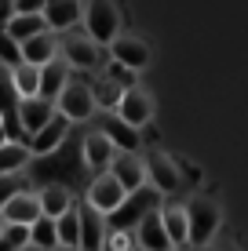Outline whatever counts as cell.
I'll return each mask as SVG.
<instances>
[{
	"label": "cell",
	"instance_id": "cell-6",
	"mask_svg": "<svg viewBox=\"0 0 248 251\" xmlns=\"http://www.w3.org/2000/svg\"><path fill=\"white\" fill-rule=\"evenodd\" d=\"M44 215V204H40V189H19V193L4 197V207H0V219L4 222H22V226H33V222Z\"/></svg>",
	"mask_w": 248,
	"mask_h": 251
},
{
	"label": "cell",
	"instance_id": "cell-32",
	"mask_svg": "<svg viewBox=\"0 0 248 251\" xmlns=\"http://www.w3.org/2000/svg\"><path fill=\"white\" fill-rule=\"evenodd\" d=\"M15 4H19V15H37L48 7V0H15Z\"/></svg>",
	"mask_w": 248,
	"mask_h": 251
},
{
	"label": "cell",
	"instance_id": "cell-9",
	"mask_svg": "<svg viewBox=\"0 0 248 251\" xmlns=\"http://www.w3.org/2000/svg\"><path fill=\"white\" fill-rule=\"evenodd\" d=\"M117 157H121V150H117V142L102 131V127H95L91 135H84V164H88L91 171H110Z\"/></svg>",
	"mask_w": 248,
	"mask_h": 251
},
{
	"label": "cell",
	"instance_id": "cell-30",
	"mask_svg": "<svg viewBox=\"0 0 248 251\" xmlns=\"http://www.w3.org/2000/svg\"><path fill=\"white\" fill-rule=\"evenodd\" d=\"M135 73H139V69L117 62V58H110V66H106V76H113V80H117V84H124V88H132V84H135Z\"/></svg>",
	"mask_w": 248,
	"mask_h": 251
},
{
	"label": "cell",
	"instance_id": "cell-12",
	"mask_svg": "<svg viewBox=\"0 0 248 251\" xmlns=\"http://www.w3.org/2000/svg\"><path fill=\"white\" fill-rule=\"evenodd\" d=\"M117 113H121L128 124L146 127L150 120H153V95H150L146 88H139V84H132V88L124 91V99H121V106H117Z\"/></svg>",
	"mask_w": 248,
	"mask_h": 251
},
{
	"label": "cell",
	"instance_id": "cell-18",
	"mask_svg": "<svg viewBox=\"0 0 248 251\" xmlns=\"http://www.w3.org/2000/svg\"><path fill=\"white\" fill-rule=\"evenodd\" d=\"M37 157L33 153V146L29 142H19V138H7L4 142V150H0V175H19V171L29 168V160Z\"/></svg>",
	"mask_w": 248,
	"mask_h": 251
},
{
	"label": "cell",
	"instance_id": "cell-14",
	"mask_svg": "<svg viewBox=\"0 0 248 251\" xmlns=\"http://www.w3.org/2000/svg\"><path fill=\"white\" fill-rule=\"evenodd\" d=\"M110 171H113V175L124 182V189H128V193H139V189L150 182L146 160H139L135 153H121V157L113 160V168H110Z\"/></svg>",
	"mask_w": 248,
	"mask_h": 251
},
{
	"label": "cell",
	"instance_id": "cell-15",
	"mask_svg": "<svg viewBox=\"0 0 248 251\" xmlns=\"http://www.w3.org/2000/svg\"><path fill=\"white\" fill-rule=\"evenodd\" d=\"M110 58H117V62H124L132 69H146L150 66V48H146V40L124 37V33H121V37L110 44Z\"/></svg>",
	"mask_w": 248,
	"mask_h": 251
},
{
	"label": "cell",
	"instance_id": "cell-27",
	"mask_svg": "<svg viewBox=\"0 0 248 251\" xmlns=\"http://www.w3.org/2000/svg\"><path fill=\"white\" fill-rule=\"evenodd\" d=\"M33 244H40L48 251H62V240H58V219L40 215V219L33 222Z\"/></svg>",
	"mask_w": 248,
	"mask_h": 251
},
{
	"label": "cell",
	"instance_id": "cell-33",
	"mask_svg": "<svg viewBox=\"0 0 248 251\" xmlns=\"http://www.w3.org/2000/svg\"><path fill=\"white\" fill-rule=\"evenodd\" d=\"M204 251H241V248H237L234 240H212V244L204 248Z\"/></svg>",
	"mask_w": 248,
	"mask_h": 251
},
{
	"label": "cell",
	"instance_id": "cell-21",
	"mask_svg": "<svg viewBox=\"0 0 248 251\" xmlns=\"http://www.w3.org/2000/svg\"><path fill=\"white\" fill-rule=\"evenodd\" d=\"M84 237H81V248L84 251H102V248H106V237H110V229H106V222H102V219H106V215H102V211H95V207H84Z\"/></svg>",
	"mask_w": 248,
	"mask_h": 251
},
{
	"label": "cell",
	"instance_id": "cell-24",
	"mask_svg": "<svg viewBox=\"0 0 248 251\" xmlns=\"http://www.w3.org/2000/svg\"><path fill=\"white\" fill-rule=\"evenodd\" d=\"M70 62H66L62 55L55 58V62H48L44 66V84H40V95H48V99H58L62 95V88L70 84Z\"/></svg>",
	"mask_w": 248,
	"mask_h": 251
},
{
	"label": "cell",
	"instance_id": "cell-23",
	"mask_svg": "<svg viewBox=\"0 0 248 251\" xmlns=\"http://www.w3.org/2000/svg\"><path fill=\"white\" fill-rule=\"evenodd\" d=\"M44 29H51V22H48L44 11H37V15H15L11 22H4V33H11L15 40H29V37H37V33H44Z\"/></svg>",
	"mask_w": 248,
	"mask_h": 251
},
{
	"label": "cell",
	"instance_id": "cell-22",
	"mask_svg": "<svg viewBox=\"0 0 248 251\" xmlns=\"http://www.w3.org/2000/svg\"><path fill=\"white\" fill-rule=\"evenodd\" d=\"M40 204H44V215H48V219H62L66 211H73V189L51 182V186L40 189Z\"/></svg>",
	"mask_w": 248,
	"mask_h": 251
},
{
	"label": "cell",
	"instance_id": "cell-17",
	"mask_svg": "<svg viewBox=\"0 0 248 251\" xmlns=\"http://www.w3.org/2000/svg\"><path fill=\"white\" fill-rule=\"evenodd\" d=\"M70 124H73V120L66 117V113H55V120H51V124L44 127V131H37V135L29 138L33 153H37V157H44V153L58 150V146H62V138L70 135Z\"/></svg>",
	"mask_w": 248,
	"mask_h": 251
},
{
	"label": "cell",
	"instance_id": "cell-13",
	"mask_svg": "<svg viewBox=\"0 0 248 251\" xmlns=\"http://www.w3.org/2000/svg\"><path fill=\"white\" fill-rule=\"evenodd\" d=\"M58 55H62V40H58L55 29H44V33H37V37L22 40V58L33 62V66H48V62H55Z\"/></svg>",
	"mask_w": 248,
	"mask_h": 251
},
{
	"label": "cell",
	"instance_id": "cell-20",
	"mask_svg": "<svg viewBox=\"0 0 248 251\" xmlns=\"http://www.w3.org/2000/svg\"><path fill=\"white\" fill-rule=\"evenodd\" d=\"M48 22L55 33H70L77 22H81V0H48L44 7Z\"/></svg>",
	"mask_w": 248,
	"mask_h": 251
},
{
	"label": "cell",
	"instance_id": "cell-19",
	"mask_svg": "<svg viewBox=\"0 0 248 251\" xmlns=\"http://www.w3.org/2000/svg\"><path fill=\"white\" fill-rule=\"evenodd\" d=\"M161 215H165V226H168V233H172L175 248L190 244V207L179 204V201H168L165 207H161Z\"/></svg>",
	"mask_w": 248,
	"mask_h": 251
},
{
	"label": "cell",
	"instance_id": "cell-5",
	"mask_svg": "<svg viewBox=\"0 0 248 251\" xmlns=\"http://www.w3.org/2000/svg\"><path fill=\"white\" fill-rule=\"evenodd\" d=\"M58 113V102L55 99H48V95H29V99H19V124H22V131L26 135H37V131H44V127L55 120Z\"/></svg>",
	"mask_w": 248,
	"mask_h": 251
},
{
	"label": "cell",
	"instance_id": "cell-7",
	"mask_svg": "<svg viewBox=\"0 0 248 251\" xmlns=\"http://www.w3.org/2000/svg\"><path fill=\"white\" fill-rule=\"evenodd\" d=\"M99 48L102 44L91 37L88 29H84V33H66V37H62V58L73 69H95L99 66Z\"/></svg>",
	"mask_w": 248,
	"mask_h": 251
},
{
	"label": "cell",
	"instance_id": "cell-4",
	"mask_svg": "<svg viewBox=\"0 0 248 251\" xmlns=\"http://www.w3.org/2000/svg\"><path fill=\"white\" fill-rule=\"evenodd\" d=\"M55 102H58V113H66L73 124H81V120H91V117L99 113V102H95V91H91V84H81V80H70Z\"/></svg>",
	"mask_w": 248,
	"mask_h": 251
},
{
	"label": "cell",
	"instance_id": "cell-26",
	"mask_svg": "<svg viewBox=\"0 0 248 251\" xmlns=\"http://www.w3.org/2000/svg\"><path fill=\"white\" fill-rule=\"evenodd\" d=\"M81 237H84V215L73 207V211H66L62 219H58V240H62V251L81 248Z\"/></svg>",
	"mask_w": 248,
	"mask_h": 251
},
{
	"label": "cell",
	"instance_id": "cell-16",
	"mask_svg": "<svg viewBox=\"0 0 248 251\" xmlns=\"http://www.w3.org/2000/svg\"><path fill=\"white\" fill-rule=\"evenodd\" d=\"M4 73L11 76L19 99H29V95H40V84H44V66L33 62H19V66H4Z\"/></svg>",
	"mask_w": 248,
	"mask_h": 251
},
{
	"label": "cell",
	"instance_id": "cell-29",
	"mask_svg": "<svg viewBox=\"0 0 248 251\" xmlns=\"http://www.w3.org/2000/svg\"><path fill=\"white\" fill-rule=\"evenodd\" d=\"M135 248H139V237H135V229L117 226V229H110L106 248H102V251H135Z\"/></svg>",
	"mask_w": 248,
	"mask_h": 251
},
{
	"label": "cell",
	"instance_id": "cell-11",
	"mask_svg": "<svg viewBox=\"0 0 248 251\" xmlns=\"http://www.w3.org/2000/svg\"><path fill=\"white\" fill-rule=\"evenodd\" d=\"M99 127L117 142V150H121V153H135V150H139V142H142V138H139V127L128 124L117 109H102V113H99Z\"/></svg>",
	"mask_w": 248,
	"mask_h": 251
},
{
	"label": "cell",
	"instance_id": "cell-3",
	"mask_svg": "<svg viewBox=\"0 0 248 251\" xmlns=\"http://www.w3.org/2000/svg\"><path fill=\"white\" fill-rule=\"evenodd\" d=\"M84 29H88L102 48H110L121 37V7H117L113 0H91L88 15H84Z\"/></svg>",
	"mask_w": 248,
	"mask_h": 251
},
{
	"label": "cell",
	"instance_id": "cell-1",
	"mask_svg": "<svg viewBox=\"0 0 248 251\" xmlns=\"http://www.w3.org/2000/svg\"><path fill=\"white\" fill-rule=\"evenodd\" d=\"M190 248L204 251L212 240L219 237V226H223V211L212 197H193L190 204Z\"/></svg>",
	"mask_w": 248,
	"mask_h": 251
},
{
	"label": "cell",
	"instance_id": "cell-37",
	"mask_svg": "<svg viewBox=\"0 0 248 251\" xmlns=\"http://www.w3.org/2000/svg\"><path fill=\"white\" fill-rule=\"evenodd\" d=\"M175 251H186V248H175Z\"/></svg>",
	"mask_w": 248,
	"mask_h": 251
},
{
	"label": "cell",
	"instance_id": "cell-8",
	"mask_svg": "<svg viewBox=\"0 0 248 251\" xmlns=\"http://www.w3.org/2000/svg\"><path fill=\"white\" fill-rule=\"evenodd\" d=\"M146 171H150V182H153V189L157 193H175L179 186H183V175H179V168H175V160L168 157L165 150H150L146 157Z\"/></svg>",
	"mask_w": 248,
	"mask_h": 251
},
{
	"label": "cell",
	"instance_id": "cell-34",
	"mask_svg": "<svg viewBox=\"0 0 248 251\" xmlns=\"http://www.w3.org/2000/svg\"><path fill=\"white\" fill-rule=\"evenodd\" d=\"M22 251H48V248H40V244H26Z\"/></svg>",
	"mask_w": 248,
	"mask_h": 251
},
{
	"label": "cell",
	"instance_id": "cell-25",
	"mask_svg": "<svg viewBox=\"0 0 248 251\" xmlns=\"http://www.w3.org/2000/svg\"><path fill=\"white\" fill-rule=\"evenodd\" d=\"M91 91H95L99 113H102V109H117V106H121V99H124L128 88H124V84H117L113 76L102 73V76H95V80H91Z\"/></svg>",
	"mask_w": 248,
	"mask_h": 251
},
{
	"label": "cell",
	"instance_id": "cell-35",
	"mask_svg": "<svg viewBox=\"0 0 248 251\" xmlns=\"http://www.w3.org/2000/svg\"><path fill=\"white\" fill-rule=\"evenodd\" d=\"M135 251H150V248H142V244H139V248H135Z\"/></svg>",
	"mask_w": 248,
	"mask_h": 251
},
{
	"label": "cell",
	"instance_id": "cell-36",
	"mask_svg": "<svg viewBox=\"0 0 248 251\" xmlns=\"http://www.w3.org/2000/svg\"><path fill=\"white\" fill-rule=\"evenodd\" d=\"M73 251H84V248H73Z\"/></svg>",
	"mask_w": 248,
	"mask_h": 251
},
{
	"label": "cell",
	"instance_id": "cell-28",
	"mask_svg": "<svg viewBox=\"0 0 248 251\" xmlns=\"http://www.w3.org/2000/svg\"><path fill=\"white\" fill-rule=\"evenodd\" d=\"M0 244H4V251H22L26 244H33V226L4 222V226H0Z\"/></svg>",
	"mask_w": 248,
	"mask_h": 251
},
{
	"label": "cell",
	"instance_id": "cell-2",
	"mask_svg": "<svg viewBox=\"0 0 248 251\" xmlns=\"http://www.w3.org/2000/svg\"><path fill=\"white\" fill-rule=\"evenodd\" d=\"M128 197H132V193L124 189V182L113 175V171H99V175L91 178L88 197H84V201L95 207V211H102V215H117L128 204Z\"/></svg>",
	"mask_w": 248,
	"mask_h": 251
},
{
	"label": "cell",
	"instance_id": "cell-10",
	"mask_svg": "<svg viewBox=\"0 0 248 251\" xmlns=\"http://www.w3.org/2000/svg\"><path fill=\"white\" fill-rule=\"evenodd\" d=\"M135 237H139V244L150 248V251H175V240H172V233H168L161 211H146L142 215V219L135 222Z\"/></svg>",
	"mask_w": 248,
	"mask_h": 251
},
{
	"label": "cell",
	"instance_id": "cell-31",
	"mask_svg": "<svg viewBox=\"0 0 248 251\" xmlns=\"http://www.w3.org/2000/svg\"><path fill=\"white\" fill-rule=\"evenodd\" d=\"M0 55H4V66L26 62V58H22V40H15L11 33H4V51H0Z\"/></svg>",
	"mask_w": 248,
	"mask_h": 251
}]
</instances>
